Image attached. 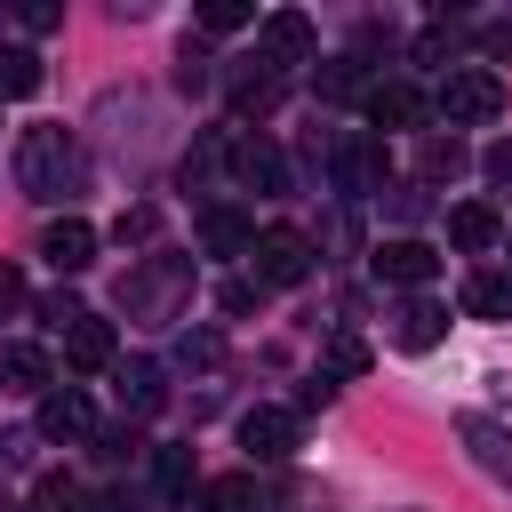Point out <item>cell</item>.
Listing matches in <instances>:
<instances>
[{"mask_svg":"<svg viewBox=\"0 0 512 512\" xmlns=\"http://www.w3.org/2000/svg\"><path fill=\"white\" fill-rule=\"evenodd\" d=\"M16 304H24V272H16V264H0V312H16Z\"/></svg>","mask_w":512,"mask_h":512,"instance_id":"obj_31","label":"cell"},{"mask_svg":"<svg viewBox=\"0 0 512 512\" xmlns=\"http://www.w3.org/2000/svg\"><path fill=\"white\" fill-rule=\"evenodd\" d=\"M256 304H264L256 280H232V288H224V312H256Z\"/></svg>","mask_w":512,"mask_h":512,"instance_id":"obj_30","label":"cell"},{"mask_svg":"<svg viewBox=\"0 0 512 512\" xmlns=\"http://www.w3.org/2000/svg\"><path fill=\"white\" fill-rule=\"evenodd\" d=\"M232 176H240L248 192L280 200V192H288V152H280L272 136H232Z\"/></svg>","mask_w":512,"mask_h":512,"instance_id":"obj_10","label":"cell"},{"mask_svg":"<svg viewBox=\"0 0 512 512\" xmlns=\"http://www.w3.org/2000/svg\"><path fill=\"white\" fill-rule=\"evenodd\" d=\"M64 360H72V368H88V376H96V368H112V360H120L112 320H96V312H88L80 328H64Z\"/></svg>","mask_w":512,"mask_h":512,"instance_id":"obj_17","label":"cell"},{"mask_svg":"<svg viewBox=\"0 0 512 512\" xmlns=\"http://www.w3.org/2000/svg\"><path fill=\"white\" fill-rule=\"evenodd\" d=\"M88 432H96V408H88V392H80V384L40 392V440H88Z\"/></svg>","mask_w":512,"mask_h":512,"instance_id":"obj_13","label":"cell"},{"mask_svg":"<svg viewBox=\"0 0 512 512\" xmlns=\"http://www.w3.org/2000/svg\"><path fill=\"white\" fill-rule=\"evenodd\" d=\"M360 112H368L376 136H384V128H424V120H432V96H424L416 80H368Z\"/></svg>","mask_w":512,"mask_h":512,"instance_id":"obj_8","label":"cell"},{"mask_svg":"<svg viewBox=\"0 0 512 512\" xmlns=\"http://www.w3.org/2000/svg\"><path fill=\"white\" fill-rule=\"evenodd\" d=\"M368 272H376L384 288H408V296H416V288L440 272V248H432V240H416V232H400V240H384V248L368 256Z\"/></svg>","mask_w":512,"mask_h":512,"instance_id":"obj_9","label":"cell"},{"mask_svg":"<svg viewBox=\"0 0 512 512\" xmlns=\"http://www.w3.org/2000/svg\"><path fill=\"white\" fill-rule=\"evenodd\" d=\"M312 48H320L312 16H296V8H272V16H256V64H264V72L312 64Z\"/></svg>","mask_w":512,"mask_h":512,"instance_id":"obj_4","label":"cell"},{"mask_svg":"<svg viewBox=\"0 0 512 512\" xmlns=\"http://www.w3.org/2000/svg\"><path fill=\"white\" fill-rule=\"evenodd\" d=\"M112 384H120V408L128 416H152L168 400V368L160 360H112Z\"/></svg>","mask_w":512,"mask_h":512,"instance_id":"obj_14","label":"cell"},{"mask_svg":"<svg viewBox=\"0 0 512 512\" xmlns=\"http://www.w3.org/2000/svg\"><path fill=\"white\" fill-rule=\"evenodd\" d=\"M40 88V56L32 48H0V96H32Z\"/></svg>","mask_w":512,"mask_h":512,"instance_id":"obj_26","label":"cell"},{"mask_svg":"<svg viewBox=\"0 0 512 512\" xmlns=\"http://www.w3.org/2000/svg\"><path fill=\"white\" fill-rule=\"evenodd\" d=\"M96 512H144V496L136 488H112V496H96Z\"/></svg>","mask_w":512,"mask_h":512,"instance_id":"obj_32","label":"cell"},{"mask_svg":"<svg viewBox=\"0 0 512 512\" xmlns=\"http://www.w3.org/2000/svg\"><path fill=\"white\" fill-rule=\"evenodd\" d=\"M248 24H256L248 0H208V8H200V32H248Z\"/></svg>","mask_w":512,"mask_h":512,"instance_id":"obj_28","label":"cell"},{"mask_svg":"<svg viewBox=\"0 0 512 512\" xmlns=\"http://www.w3.org/2000/svg\"><path fill=\"white\" fill-rule=\"evenodd\" d=\"M272 104H280V72H264V64H256V72H240V80H232V112H240V120H256V112H272Z\"/></svg>","mask_w":512,"mask_h":512,"instance_id":"obj_25","label":"cell"},{"mask_svg":"<svg viewBox=\"0 0 512 512\" xmlns=\"http://www.w3.org/2000/svg\"><path fill=\"white\" fill-rule=\"evenodd\" d=\"M432 112H440L448 128H488V120L504 112V80H496L488 64H448L440 88H432Z\"/></svg>","mask_w":512,"mask_h":512,"instance_id":"obj_3","label":"cell"},{"mask_svg":"<svg viewBox=\"0 0 512 512\" xmlns=\"http://www.w3.org/2000/svg\"><path fill=\"white\" fill-rule=\"evenodd\" d=\"M440 336H448V304H440V296L416 288V296L392 304V344H400V352H432Z\"/></svg>","mask_w":512,"mask_h":512,"instance_id":"obj_11","label":"cell"},{"mask_svg":"<svg viewBox=\"0 0 512 512\" xmlns=\"http://www.w3.org/2000/svg\"><path fill=\"white\" fill-rule=\"evenodd\" d=\"M240 448H248L256 464H288V456L304 448V416H296V408H248V416H240Z\"/></svg>","mask_w":512,"mask_h":512,"instance_id":"obj_7","label":"cell"},{"mask_svg":"<svg viewBox=\"0 0 512 512\" xmlns=\"http://www.w3.org/2000/svg\"><path fill=\"white\" fill-rule=\"evenodd\" d=\"M0 384H16V392H48L56 368H48L40 344H0Z\"/></svg>","mask_w":512,"mask_h":512,"instance_id":"obj_21","label":"cell"},{"mask_svg":"<svg viewBox=\"0 0 512 512\" xmlns=\"http://www.w3.org/2000/svg\"><path fill=\"white\" fill-rule=\"evenodd\" d=\"M32 512H96V496H88L72 472H40V480H32Z\"/></svg>","mask_w":512,"mask_h":512,"instance_id":"obj_24","label":"cell"},{"mask_svg":"<svg viewBox=\"0 0 512 512\" xmlns=\"http://www.w3.org/2000/svg\"><path fill=\"white\" fill-rule=\"evenodd\" d=\"M488 176H496V184H512V144H488Z\"/></svg>","mask_w":512,"mask_h":512,"instance_id":"obj_34","label":"cell"},{"mask_svg":"<svg viewBox=\"0 0 512 512\" xmlns=\"http://www.w3.org/2000/svg\"><path fill=\"white\" fill-rule=\"evenodd\" d=\"M480 48H488V56H512V24H488V32H480Z\"/></svg>","mask_w":512,"mask_h":512,"instance_id":"obj_33","label":"cell"},{"mask_svg":"<svg viewBox=\"0 0 512 512\" xmlns=\"http://www.w3.org/2000/svg\"><path fill=\"white\" fill-rule=\"evenodd\" d=\"M272 496H264V480L256 472H224V480H208L200 496H192V512H264Z\"/></svg>","mask_w":512,"mask_h":512,"instance_id":"obj_18","label":"cell"},{"mask_svg":"<svg viewBox=\"0 0 512 512\" xmlns=\"http://www.w3.org/2000/svg\"><path fill=\"white\" fill-rule=\"evenodd\" d=\"M16 184L32 192V200H72L80 192V144H72V128H56V120H40V128H24L16 136Z\"/></svg>","mask_w":512,"mask_h":512,"instance_id":"obj_1","label":"cell"},{"mask_svg":"<svg viewBox=\"0 0 512 512\" xmlns=\"http://www.w3.org/2000/svg\"><path fill=\"white\" fill-rule=\"evenodd\" d=\"M248 264H256V288H296V280H312V240L272 224V232H256Z\"/></svg>","mask_w":512,"mask_h":512,"instance_id":"obj_5","label":"cell"},{"mask_svg":"<svg viewBox=\"0 0 512 512\" xmlns=\"http://www.w3.org/2000/svg\"><path fill=\"white\" fill-rule=\"evenodd\" d=\"M152 488H160V504H192V496H200L192 448H152Z\"/></svg>","mask_w":512,"mask_h":512,"instance_id":"obj_20","label":"cell"},{"mask_svg":"<svg viewBox=\"0 0 512 512\" xmlns=\"http://www.w3.org/2000/svg\"><path fill=\"white\" fill-rule=\"evenodd\" d=\"M464 448H472V464H480V472H496V480L512 488V432H504V424L464 416Z\"/></svg>","mask_w":512,"mask_h":512,"instance_id":"obj_19","label":"cell"},{"mask_svg":"<svg viewBox=\"0 0 512 512\" xmlns=\"http://www.w3.org/2000/svg\"><path fill=\"white\" fill-rule=\"evenodd\" d=\"M192 232H200V248H208V256H248V248H256V224H248L240 208H224V200H216V208H200V224H192Z\"/></svg>","mask_w":512,"mask_h":512,"instance_id":"obj_15","label":"cell"},{"mask_svg":"<svg viewBox=\"0 0 512 512\" xmlns=\"http://www.w3.org/2000/svg\"><path fill=\"white\" fill-rule=\"evenodd\" d=\"M448 240H456L464 256H488V248L504 240V216H496L488 200H456V208H448Z\"/></svg>","mask_w":512,"mask_h":512,"instance_id":"obj_16","label":"cell"},{"mask_svg":"<svg viewBox=\"0 0 512 512\" xmlns=\"http://www.w3.org/2000/svg\"><path fill=\"white\" fill-rule=\"evenodd\" d=\"M456 168H464V144H456V136H424V176L440 184V176H456Z\"/></svg>","mask_w":512,"mask_h":512,"instance_id":"obj_29","label":"cell"},{"mask_svg":"<svg viewBox=\"0 0 512 512\" xmlns=\"http://www.w3.org/2000/svg\"><path fill=\"white\" fill-rule=\"evenodd\" d=\"M464 312L472 320H512V272H464Z\"/></svg>","mask_w":512,"mask_h":512,"instance_id":"obj_22","label":"cell"},{"mask_svg":"<svg viewBox=\"0 0 512 512\" xmlns=\"http://www.w3.org/2000/svg\"><path fill=\"white\" fill-rule=\"evenodd\" d=\"M32 312H40V328H56V336H64V328H80V320H88V304H80V296H72V288H48V296H40V304H32Z\"/></svg>","mask_w":512,"mask_h":512,"instance_id":"obj_27","label":"cell"},{"mask_svg":"<svg viewBox=\"0 0 512 512\" xmlns=\"http://www.w3.org/2000/svg\"><path fill=\"white\" fill-rule=\"evenodd\" d=\"M328 160H336V192H352V200L360 192H384V136L376 128H344Z\"/></svg>","mask_w":512,"mask_h":512,"instance_id":"obj_6","label":"cell"},{"mask_svg":"<svg viewBox=\"0 0 512 512\" xmlns=\"http://www.w3.org/2000/svg\"><path fill=\"white\" fill-rule=\"evenodd\" d=\"M40 256H48V272H88L96 264V224H80V216H56L48 232H40Z\"/></svg>","mask_w":512,"mask_h":512,"instance_id":"obj_12","label":"cell"},{"mask_svg":"<svg viewBox=\"0 0 512 512\" xmlns=\"http://www.w3.org/2000/svg\"><path fill=\"white\" fill-rule=\"evenodd\" d=\"M368 360H376V352H368L352 328H336L328 352H320V376H328V384H352V376H368Z\"/></svg>","mask_w":512,"mask_h":512,"instance_id":"obj_23","label":"cell"},{"mask_svg":"<svg viewBox=\"0 0 512 512\" xmlns=\"http://www.w3.org/2000/svg\"><path fill=\"white\" fill-rule=\"evenodd\" d=\"M184 296H192V256H136L128 272H120V312L128 320H176L184 312Z\"/></svg>","mask_w":512,"mask_h":512,"instance_id":"obj_2","label":"cell"}]
</instances>
